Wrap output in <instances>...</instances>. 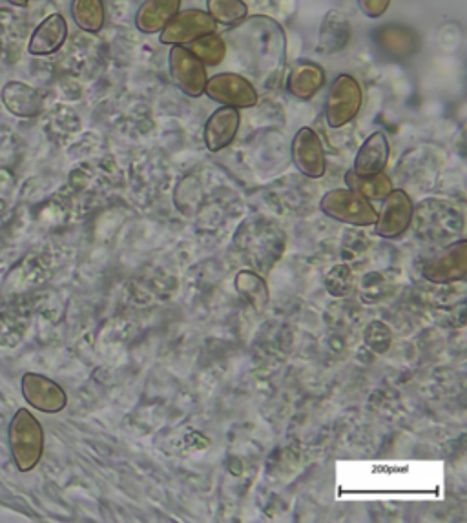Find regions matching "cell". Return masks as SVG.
<instances>
[{
	"label": "cell",
	"mask_w": 467,
	"mask_h": 523,
	"mask_svg": "<svg viewBox=\"0 0 467 523\" xmlns=\"http://www.w3.org/2000/svg\"><path fill=\"white\" fill-rule=\"evenodd\" d=\"M24 390L30 403L41 411L57 412L66 405L64 390L57 383L41 376H28L24 381Z\"/></svg>",
	"instance_id": "cell-17"
},
{
	"label": "cell",
	"mask_w": 467,
	"mask_h": 523,
	"mask_svg": "<svg viewBox=\"0 0 467 523\" xmlns=\"http://www.w3.org/2000/svg\"><path fill=\"white\" fill-rule=\"evenodd\" d=\"M376 42L389 57L409 59L420 48V39L415 31L402 24H385L376 31Z\"/></svg>",
	"instance_id": "cell-15"
},
{
	"label": "cell",
	"mask_w": 467,
	"mask_h": 523,
	"mask_svg": "<svg viewBox=\"0 0 467 523\" xmlns=\"http://www.w3.org/2000/svg\"><path fill=\"white\" fill-rule=\"evenodd\" d=\"M10 4H13V6H19V8H24V6H28V2L30 0H8Z\"/></svg>",
	"instance_id": "cell-27"
},
{
	"label": "cell",
	"mask_w": 467,
	"mask_h": 523,
	"mask_svg": "<svg viewBox=\"0 0 467 523\" xmlns=\"http://www.w3.org/2000/svg\"><path fill=\"white\" fill-rule=\"evenodd\" d=\"M325 287L331 292V296L343 298L351 292L353 288V272L347 265H338L334 267L325 279Z\"/></svg>",
	"instance_id": "cell-25"
},
{
	"label": "cell",
	"mask_w": 467,
	"mask_h": 523,
	"mask_svg": "<svg viewBox=\"0 0 467 523\" xmlns=\"http://www.w3.org/2000/svg\"><path fill=\"white\" fill-rule=\"evenodd\" d=\"M207 13L216 24L234 26L247 19L249 6L245 0H207Z\"/></svg>",
	"instance_id": "cell-22"
},
{
	"label": "cell",
	"mask_w": 467,
	"mask_h": 523,
	"mask_svg": "<svg viewBox=\"0 0 467 523\" xmlns=\"http://www.w3.org/2000/svg\"><path fill=\"white\" fill-rule=\"evenodd\" d=\"M68 39V24L61 13H53L33 31L32 39L28 44V52L37 57L57 53Z\"/></svg>",
	"instance_id": "cell-12"
},
{
	"label": "cell",
	"mask_w": 467,
	"mask_h": 523,
	"mask_svg": "<svg viewBox=\"0 0 467 523\" xmlns=\"http://www.w3.org/2000/svg\"><path fill=\"white\" fill-rule=\"evenodd\" d=\"M351 35H353V28L347 15L336 8L327 11L318 33V52L323 55L343 52L351 42Z\"/></svg>",
	"instance_id": "cell-11"
},
{
	"label": "cell",
	"mask_w": 467,
	"mask_h": 523,
	"mask_svg": "<svg viewBox=\"0 0 467 523\" xmlns=\"http://www.w3.org/2000/svg\"><path fill=\"white\" fill-rule=\"evenodd\" d=\"M292 163L309 179H322L327 170L322 139L309 126L300 128L291 146Z\"/></svg>",
	"instance_id": "cell-8"
},
{
	"label": "cell",
	"mask_w": 467,
	"mask_h": 523,
	"mask_svg": "<svg viewBox=\"0 0 467 523\" xmlns=\"http://www.w3.org/2000/svg\"><path fill=\"white\" fill-rule=\"evenodd\" d=\"M389 155L391 146L384 132H374L365 139V143L360 146L358 154L354 157V174L362 177L382 174L389 163Z\"/></svg>",
	"instance_id": "cell-13"
},
{
	"label": "cell",
	"mask_w": 467,
	"mask_h": 523,
	"mask_svg": "<svg viewBox=\"0 0 467 523\" xmlns=\"http://www.w3.org/2000/svg\"><path fill=\"white\" fill-rule=\"evenodd\" d=\"M239 124H241V115L238 108L221 106L212 113L203 130V139L208 152L216 154L234 143L239 132Z\"/></svg>",
	"instance_id": "cell-9"
},
{
	"label": "cell",
	"mask_w": 467,
	"mask_h": 523,
	"mask_svg": "<svg viewBox=\"0 0 467 523\" xmlns=\"http://www.w3.org/2000/svg\"><path fill=\"white\" fill-rule=\"evenodd\" d=\"M72 17L86 33H99L104 26L103 0H73Z\"/></svg>",
	"instance_id": "cell-21"
},
{
	"label": "cell",
	"mask_w": 467,
	"mask_h": 523,
	"mask_svg": "<svg viewBox=\"0 0 467 523\" xmlns=\"http://www.w3.org/2000/svg\"><path fill=\"white\" fill-rule=\"evenodd\" d=\"M364 92L362 86L349 73L334 79L325 99V119L331 128H343L353 123L362 110Z\"/></svg>",
	"instance_id": "cell-1"
},
{
	"label": "cell",
	"mask_w": 467,
	"mask_h": 523,
	"mask_svg": "<svg viewBox=\"0 0 467 523\" xmlns=\"http://www.w3.org/2000/svg\"><path fill=\"white\" fill-rule=\"evenodd\" d=\"M181 2L183 0H145L135 13V28L146 35L161 33L181 10Z\"/></svg>",
	"instance_id": "cell-14"
},
{
	"label": "cell",
	"mask_w": 467,
	"mask_h": 523,
	"mask_svg": "<svg viewBox=\"0 0 467 523\" xmlns=\"http://www.w3.org/2000/svg\"><path fill=\"white\" fill-rule=\"evenodd\" d=\"M2 101L13 115L24 119H32L41 112V95L28 84L17 83V81L6 84L2 92Z\"/></svg>",
	"instance_id": "cell-18"
},
{
	"label": "cell",
	"mask_w": 467,
	"mask_h": 523,
	"mask_svg": "<svg viewBox=\"0 0 467 523\" xmlns=\"http://www.w3.org/2000/svg\"><path fill=\"white\" fill-rule=\"evenodd\" d=\"M320 208L325 216L347 225L371 226L378 219V212L371 201L349 188H336L327 192L322 197Z\"/></svg>",
	"instance_id": "cell-2"
},
{
	"label": "cell",
	"mask_w": 467,
	"mask_h": 523,
	"mask_svg": "<svg viewBox=\"0 0 467 523\" xmlns=\"http://www.w3.org/2000/svg\"><path fill=\"white\" fill-rule=\"evenodd\" d=\"M168 66L172 81L176 83L181 92L198 99L205 93L207 86L208 73L207 66L199 61L194 53L188 50L187 46H172L168 53Z\"/></svg>",
	"instance_id": "cell-3"
},
{
	"label": "cell",
	"mask_w": 467,
	"mask_h": 523,
	"mask_svg": "<svg viewBox=\"0 0 467 523\" xmlns=\"http://www.w3.org/2000/svg\"><path fill=\"white\" fill-rule=\"evenodd\" d=\"M15 456L21 469H32L42 452V431L39 423L28 412H21L15 420Z\"/></svg>",
	"instance_id": "cell-10"
},
{
	"label": "cell",
	"mask_w": 467,
	"mask_h": 523,
	"mask_svg": "<svg viewBox=\"0 0 467 523\" xmlns=\"http://www.w3.org/2000/svg\"><path fill=\"white\" fill-rule=\"evenodd\" d=\"M188 46H190L188 50L194 53L205 66H219L227 57V44L216 31L208 33L198 41L190 42Z\"/></svg>",
	"instance_id": "cell-23"
},
{
	"label": "cell",
	"mask_w": 467,
	"mask_h": 523,
	"mask_svg": "<svg viewBox=\"0 0 467 523\" xmlns=\"http://www.w3.org/2000/svg\"><path fill=\"white\" fill-rule=\"evenodd\" d=\"M30 325V316L22 308H8L0 314V347L15 349Z\"/></svg>",
	"instance_id": "cell-20"
},
{
	"label": "cell",
	"mask_w": 467,
	"mask_h": 523,
	"mask_svg": "<svg viewBox=\"0 0 467 523\" xmlns=\"http://www.w3.org/2000/svg\"><path fill=\"white\" fill-rule=\"evenodd\" d=\"M236 288H238L239 294L256 308L265 307L267 301H269L267 283L263 281V277L250 272V270L239 272L238 277H236Z\"/></svg>",
	"instance_id": "cell-24"
},
{
	"label": "cell",
	"mask_w": 467,
	"mask_h": 523,
	"mask_svg": "<svg viewBox=\"0 0 467 523\" xmlns=\"http://www.w3.org/2000/svg\"><path fill=\"white\" fill-rule=\"evenodd\" d=\"M2 210H4V206H2V203H0V212H2Z\"/></svg>",
	"instance_id": "cell-28"
},
{
	"label": "cell",
	"mask_w": 467,
	"mask_h": 523,
	"mask_svg": "<svg viewBox=\"0 0 467 523\" xmlns=\"http://www.w3.org/2000/svg\"><path fill=\"white\" fill-rule=\"evenodd\" d=\"M216 30H218V24L208 15L207 11L198 10V8L179 11L167 28L161 31V44L185 46Z\"/></svg>",
	"instance_id": "cell-5"
},
{
	"label": "cell",
	"mask_w": 467,
	"mask_h": 523,
	"mask_svg": "<svg viewBox=\"0 0 467 523\" xmlns=\"http://www.w3.org/2000/svg\"><path fill=\"white\" fill-rule=\"evenodd\" d=\"M356 2L367 19L384 17L385 11L389 10V6H391V0H356Z\"/></svg>",
	"instance_id": "cell-26"
},
{
	"label": "cell",
	"mask_w": 467,
	"mask_h": 523,
	"mask_svg": "<svg viewBox=\"0 0 467 523\" xmlns=\"http://www.w3.org/2000/svg\"><path fill=\"white\" fill-rule=\"evenodd\" d=\"M325 72L322 66L311 61H300L292 66L287 77V90L298 101H311L325 86Z\"/></svg>",
	"instance_id": "cell-16"
},
{
	"label": "cell",
	"mask_w": 467,
	"mask_h": 523,
	"mask_svg": "<svg viewBox=\"0 0 467 523\" xmlns=\"http://www.w3.org/2000/svg\"><path fill=\"white\" fill-rule=\"evenodd\" d=\"M345 185L349 190L365 197L367 201H384L385 197L393 192V181L389 175H385V172L362 177L349 170L345 174Z\"/></svg>",
	"instance_id": "cell-19"
},
{
	"label": "cell",
	"mask_w": 467,
	"mask_h": 523,
	"mask_svg": "<svg viewBox=\"0 0 467 523\" xmlns=\"http://www.w3.org/2000/svg\"><path fill=\"white\" fill-rule=\"evenodd\" d=\"M415 205L405 190H395L384 199V208L374 223L376 234L384 239L402 236L413 223Z\"/></svg>",
	"instance_id": "cell-6"
},
{
	"label": "cell",
	"mask_w": 467,
	"mask_h": 523,
	"mask_svg": "<svg viewBox=\"0 0 467 523\" xmlns=\"http://www.w3.org/2000/svg\"><path fill=\"white\" fill-rule=\"evenodd\" d=\"M205 93L212 101L232 108H254L258 104V92L249 79L238 73H218L208 79Z\"/></svg>",
	"instance_id": "cell-4"
},
{
	"label": "cell",
	"mask_w": 467,
	"mask_h": 523,
	"mask_svg": "<svg viewBox=\"0 0 467 523\" xmlns=\"http://www.w3.org/2000/svg\"><path fill=\"white\" fill-rule=\"evenodd\" d=\"M422 274L435 285H449L464 279L467 274L466 239H460L431 257L422 268Z\"/></svg>",
	"instance_id": "cell-7"
}]
</instances>
